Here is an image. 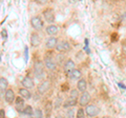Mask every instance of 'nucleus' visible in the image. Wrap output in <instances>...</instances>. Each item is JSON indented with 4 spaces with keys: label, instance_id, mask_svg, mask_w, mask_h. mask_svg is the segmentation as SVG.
<instances>
[{
    "label": "nucleus",
    "instance_id": "obj_1",
    "mask_svg": "<svg viewBox=\"0 0 126 118\" xmlns=\"http://www.w3.org/2000/svg\"><path fill=\"white\" fill-rule=\"evenodd\" d=\"M34 73L37 78H42L44 75V66L41 61H36L34 64Z\"/></svg>",
    "mask_w": 126,
    "mask_h": 118
},
{
    "label": "nucleus",
    "instance_id": "obj_2",
    "mask_svg": "<svg viewBox=\"0 0 126 118\" xmlns=\"http://www.w3.org/2000/svg\"><path fill=\"white\" fill-rule=\"evenodd\" d=\"M99 113H100V109L96 107V105L88 104L87 107L85 108V114L88 117H96L97 115H99Z\"/></svg>",
    "mask_w": 126,
    "mask_h": 118
},
{
    "label": "nucleus",
    "instance_id": "obj_3",
    "mask_svg": "<svg viewBox=\"0 0 126 118\" xmlns=\"http://www.w3.org/2000/svg\"><path fill=\"white\" fill-rule=\"evenodd\" d=\"M31 24L35 30L40 31V30H42V27H43V21L39 16H35V17H33L31 19Z\"/></svg>",
    "mask_w": 126,
    "mask_h": 118
},
{
    "label": "nucleus",
    "instance_id": "obj_4",
    "mask_svg": "<svg viewBox=\"0 0 126 118\" xmlns=\"http://www.w3.org/2000/svg\"><path fill=\"white\" fill-rule=\"evenodd\" d=\"M90 99H92L90 94L87 92H84V93L81 94L80 99H79V103H80L81 107H87L88 103L90 102Z\"/></svg>",
    "mask_w": 126,
    "mask_h": 118
},
{
    "label": "nucleus",
    "instance_id": "obj_5",
    "mask_svg": "<svg viewBox=\"0 0 126 118\" xmlns=\"http://www.w3.org/2000/svg\"><path fill=\"white\" fill-rule=\"evenodd\" d=\"M56 49L58 52H61V53H64V52H68L70 50V44L67 41H64L62 40L60 42H58V44L56 46Z\"/></svg>",
    "mask_w": 126,
    "mask_h": 118
},
{
    "label": "nucleus",
    "instance_id": "obj_6",
    "mask_svg": "<svg viewBox=\"0 0 126 118\" xmlns=\"http://www.w3.org/2000/svg\"><path fill=\"white\" fill-rule=\"evenodd\" d=\"M43 16H44V19L46 22L48 23H53L55 21V13L52 9H47L43 12Z\"/></svg>",
    "mask_w": 126,
    "mask_h": 118
},
{
    "label": "nucleus",
    "instance_id": "obj_7",
    "mask_svg": "<svg viewBox=\"0 0 126 118\" xmlns=\"http://www.w3.org/2000/svg\"><path fill=\"white\" fill-rule=\"evenodd\" d=\"M4 99L7 103H13V102L16 100V96H15V93L12 89H7L5 93H4Z\"/></svg>",
    "mask_w": 126,
    "mask_h": 118
},
{
    "label": "nucleus",
    "instance_id": "obj_8",
    "mask_svg": "<svg viewBox=\"0 0 126 118\" xmlns=\"http://www.w3.org/2000/svg\"><path fill=\"white\" fill-rule=\"evenodd\" d=\"M41 43V39L39 37V35L37 33H32L31 35V45L33 48H37V46L40 45Z\"/></svg>",
    "mask_w": 126,
    "mask_h": 118
},
{
    "label": "nucleus",
    "instance_id": "obj_9",
    "mask_svg": "<svg viewBox=\"0 0 126 118\" xmlns=\"http://www.w3.org/2000/svg\"><path fill=\"white\" fill-rule=\"evenodd\" d=\"M15 108L17 110L18 112L22 113V111L24 110V99H23L22 97H17L15 100Z\"/></svg>",
    "mask_w": 126,
    "mask_h": 118
},
{
    "label": "nucleus",
    "instance_id": "obj_10",
    "mask_svg": "<svg viewBox=\"0 0 126 118\" xmlns=\"http://www.w3.org/2000/svg\"><path fill=\"white\" fill-rule=\"evenodd\" d=\"M21 83H22L23 86H24V89H27V90H29V89H33L35 86L34 81H33V79H32L31 77H24L22 79Z\"/></svg>",
    "mask_w": 126,
    "mask_h": 118
},
{
    "label": "nucleus",
    "instance_id": "obj_11",
    "mask_svg": "<svg viewBox=\"0 0 126 118\" xmlns=\"http://www.w3.org/2000/svg\"><path fill=\"white\" fill-rule=\"evenodd\" d=\"M58 39L56 38V37H50V38H48L46 40V42H45V46H46V49H54V48H56L57 46V44H58Z\"/></svg>",
    "mask_w": 126,
    "mask_h": 118
},
{
    "label": "nucleus",
    "instance_id": "obj_12",
    "mask_svg": "<svg viewBox=\"0 0 126 118\" xmlns=\"http://www.w3.org/2000/svg\"><path fill=\"white\" fill-rule=\"evenodd\" d=\"M86 89H87V82H86L85 79H81L80 80H78L77 82V90L79 92H81V93H84L86 92Z\"/></svg>",
    "mask_w": 126,
    "mask_h": 118
},
{
    "label": "nucleus",
    "instance_id": "obj_13",
    "mask_svg": "<svg viewBox=\"0 0 126 118\" xmlns=\"http://www.w3.org/2000/svg\"><path fill=\"white\" fill-rule=\"evenodd\" d=\"M49 86H50V83L48 81H42L40 84H39V86H38V92L40 93V94H44V93H46V91L49 89Z\"/></svg>",
    "mask_w": 126,
    "mask_h": 118
},
{
    "label": "nucleus",
    "instance_id": "obj_14",
    "mask_svg": "<svg viewBox=\"0 0 126 118\" xmlns=\"http://www.w3.org/2000/svg\"><path fill=\"white\" fill-rule=\"evenodd\" d=\"M44 60H45L44 61L45 66L47 69H49V70H55L56 69V61H55L52 57H45Z\"/></svg>",
    "mask_w": 126,
    "mask_h": 118
},
{
    "label": "nucleus",
    "instance_id": "obj_15",
    "mask_svg": "<svg viewBox=\"0 0 126 118\" xmlns=\"http://www.w3.org/2000/svg\"><path fill=\"white\" fill-rule=\"evenodd\" d=\"M81 76H82L81 72L79 70H77V69H75V70L72 71V72L68 73V77L70 78V79H73V80H80Z\"/></svg>",
    "mask_w": 126,
    "mask_h": 118
},
{
    "label": "nucleus",
    "instance_id": "obj_16",
    "mask_svg": "<svg viewBox=\"0 0 126 118\" xmlns=\"http://www.w3.org/2000/svg\"><path fill=\"white\" fill-rule=\"evenodd\" d=\"M75 66H76L75 62L72 60V59H68V60H66V62L64 63V71L68 74L69 72H72L73 70H75Z\"/></svg>",
    "mask_w": 126,
    "mask_h": 118
},
{
    "label": "nucleus",
    "instance_id": "obj_17",
    "mask_svg": "<svg viewBox=\"0 0 126 118\" xmlns=\"http://www.w3.org/2000/svg\"><path fill=\"white\" fill-rule=\"evenodd\" d=\"M46 33L50 35L52 37H54V35L58 33V26L55 24H49L48 26H46Z\"/></svg>",
    "mask_w": 126,
    "mask_h": 118
},
{
    "label": "nucleus",
    "instance_id": "obj_18",
    "mask_svg": "<svg viewBox=\"0 0 126 118\" xmlns=\"http://www.w3.org/2000/svg\"><path fill=\"white\" fill-rule=\"evenodd\" d=\"M19 94H20V97H22L23 99H30L32 97V93L27 89H24V88L19 90Z\"/></svg>",
    "mask_w": 126,
    "mask_h": 118
},
{
    "label": "nucleus",
    "instance_id": "obj_19",
    "mask_svg": "<svg viewBox=\"0 0 126 118\" xmlns=\"http://www.w3.org/2000/svg\"><path fill=\"white\" fill-rule=\"evenodd\" d=\"M78 103V100H75V99H73V98H68L67 100H65V102L63 103V107L64 108H70L72 109V107H75Z\"/></svg>",
    "mask_w": 126,
    "mask_h": 118
},
{
    "label": "nucleus",
    "instance_id": "obj_20",
    "mask_svg": "<svg viewBox=\"0 0 126 118\" xmlns=\"http://www.w3.org/2000/svg\"><path fill=\"white\" fill-rule=\"evenodd\" d=\"M7 86H9V82L5 78H0V91H6Z\"/></svg>",
    "mask_w": 126,
    "mask_h": 118
},
{
    "label": "nucleus",
    "instance_id": "obj_21",
    "mask_svg": "<svg viewBox=\"0 0 126 118\" xmlns=\"http://www.w3.org/2000/svg\"><path fill=\"white\" fill-rule=\"evenodd\" d=\"M34 110H33V108L31 107V105H26V107L24 108V110L22 111V113L24 114V115H27V116H32L34 114Z\"/></svg>",
    "mask_w": 126,
    "mask_h": 118
},
{
    "label": "nucleus",
    "instance_id": "obj_22",
    "mask_svg": "<svg viewBox=\"0 0 126 118\" xmlns=\"http://www.w3.org/2000/svg\"><path fill=\"white\" fill-rule=\"evenodd\" d=\"M76 115H77V118H85V110L84 109H82V108H79L77 110V113H76Z\"/></svg>",
    "mask_w": 126,
    "mask_h": 118
},
{
    "label": "nucleus",
    "instance_id": "obj_23",
    "mask_svg": "<svg viewBox=\"0 0 126 118\" xmlns=\"http://www.w3.org/2000/svg\"><path fill=\"white\" fill-rule=\"evenodd\" d=\"M70 98H73L75 100H78V97H79V91L78 90H72V92H70Z\"/></svg>",
    "mask_w": 126,
    "mask_h": 118
},
{
    "label": "nucleus",
    "instance_id": "obj_24",
    "mask_svg": "<svg viewBox=\"0 0 126 118\" xmlns=\"http://www.w3.org/2000/svg\"><path fill=\"white\" fill-rule=\"evenodd\" d=\"M75 115H76V113L73 109H69L67 113H66V118H75Z\"/></svg>",
    "mask_w": 126,
    "mask_h": 118
},
{
    "label": "nucleus",
    "instance_id": "obj_25",
    "mask_svg": "<svg viewBox=\"0 0 126 118\" xmlns=\"http://www.w3.org/2000/svg\"><path fill=\"white\" fill-rule=\"evenodd\" d=\"M34 114H35V118H42L43 117V113H42V111L40 109H37V110H35V112H34Z\"/></svg>",
    "mask_w": 126,
    "mask_h": 118
},
{
    "label": "nucleus",
    "instance_id": "obj_26",
    "mask_svg": "<svg viewBox=\"0 0 126 118\" xmlns=\"http://www.w3.org/2000/svg\"><path fill=\"white\" fill-rule=\"evenodd\" d=\"M2 38L3 39H6L7 38V32H6V30H2Z\"/></svg>",
    "mask_w": 126,
    "mask_h": 118
},
{
    "label": "nucleus",
    "instance_id": "obj_27",
    "mask_svg": "<svg viewBox=\"0 0 126 118\" xmlns=\"http://www.w3.org/2000/svg\"><path fill=\"white\" fill-rule=\"evenodd\" d=\"M0 118H5V112H4V110H0Z\"/></svg>",
    "mask_w": 126,
    "mask_h": 118
},
{
    "label": "nucleus",
    "instance_id": "obj_28",
    "mask_svg": "<svg viewBox=\"0 0 126 118\" xmlns=\"http://www.w3.org/2000/svg\"><path fill=\"white\" fill-rule=\"evenodd\" d=\"M66 90H68L67 83H64V84H62V91H66Z\"/></svg>",
    "mask_w": 126,
    "mask_h": 118
},
{
    "label": "nucleus",
    "instance_id": "obj_29",
    "mask_svg": "<svg viewBox=\"0 0 126 118\" xmlns=\"http://www.w3.org/2000/svg\"><path fill=\"white\" fill-rule=\"evenodd\" d=\"M117 33H115V34H112V36H111V40H118V36H117Z\"/></svg>",
    "mask_w": 126,
    "mask_h": 118
},
{
    "label": "nucleus",
    "instance_id": "obj_30",
    "mask_svg": "<svg viewBox=\"0 0 126 118\" xmlns=\"http://www.w3.org/2000/svg\"><path fill=\"white\" fill-rule=\"evenodd\" d=\"M119 86H120V88H122V89H126V86L123 83H119Z\"/></svg>",
    "mask_w": 126,
    "mask_h": 118
},
{
    "label": "nucleus",
    "instance_id": "obj_31",
    "mask_svg": "<svg viewBox=\"0 0 126 118\" xmlns=\"http://www.w3.org/2000/svg\"><path fill=\"white\" fill-rule=\"evenodd\" d=\"M30 118H34V117H30Z\"/></svg>",
    "mask_w": 126,
    "mask_h": 118
}]
</instances>
